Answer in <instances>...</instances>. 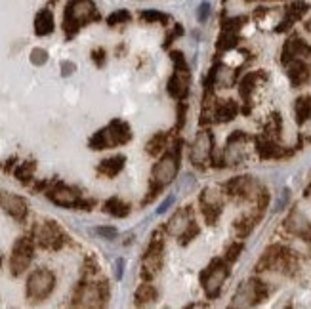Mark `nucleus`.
<instances>
[{
  "mask_svg": "<svg viewBox=\"0 0 311 309\" xmlns=\"http://www.w3.org/2000/svg\"><path fill=\"white\" fill-rule=\"evenodd\" d=\"M178 170H180V141L174 145V149L166 151L159 159V162L153 166V172H151V189H149V197H145L143 204L151 202L168 183L174 182Z\"/></svg>",
  "mask_w": 311,
  "mask_h": 309,
  "instance_id": "f257e3e1",
  "label": "nucleus"
},
{
  "mask_svg": "<svg viewBox=\"0 0 311 309\" xmlns=\"http://www.w3.org/2000/svg\"><path fill=\"white\" fill-rule=\"evenodd\" d=\"M98 20H100V14L92 0H69L65 8V17H63V31L71 38L79 33L81 27Z\"/></svg>",
  "mask_w": 311,
  "mask_h": 309,
  "instance_id": "f03ea898",
  "label": "nucleus"
},
{
  "mask_svg": "<svg viewBox=\"0 0 311 309\" xmlns=\"http://www.w3.org/2000/svg\"><path fill=\"white\" fill-rule=\"evenodd\" d=\"M132 140V130L124 121H111L107 128L95 132L90 138V149L102 151V149H111L116 145H124Z\"/></svg>",
  "mask_w": 311,
  "mask_h": 309,
  "instance_id": "7ed1b4c3",
  "label": "nucleus"
},
{
  "mask_svg": "<svg viewBox=\"0 0 311 309\" xmlns=\"http://www.w3.org/2000/svg\"><path fill=\"white\" fill-rule=\"evenodd\" d=\"M109 300V284L102 282H81L74 292V307H103Z\"/></svg>",
  "mask_w": 311,
  "mask_h": 309,
  "instance_id": "20e7f679",
  "label": "nucleus"
},
{
  "mask_svg": "<svg viewBox=\"0 0 311 309\" xmlns=\"http://www.w3.org/2000/svg\"><path fill=\"white\" fill-rule=\"evenodd\" d=\"M170 57L176 63V71H174L172 79L168 81V94L172 95L174 100L182 101L189 94V84H191L189 65H187V61H185L182 52H172Z\"/></svg>",
  "mask_w": 311,
  "mask_h": 309,
  "instance_id": "39448f33",
  "label": "nucleus"
},
{
  "mask_svg": "<svg viewBox=\"0 0 311 309\" xmlns=\"http://www.w3.org/2000/svg\"><path fill=\"white\" fill-rule=\"evenodd\" d=\"M46 197L52 202H55L57 206H65V208H82V210H90L94 206V201H84L81 197V193L74 187H69L65 183H54L52 187L46 191Z\"/></svg>",
  "mask_w": 311,
  "mask_h": 309,
  "instance_id": "423d86ee",
  "label": "nucleus"
},
{
  "mask_svg": "<svg viewBox=\"0 0 311 309\" xmlns=\"http://www.w3.org/2000/svg\"><path fill=\"white\" fill-rule=\"evenodd\" d=\"M55 288V275L50 269H36L27 279V298L31 302H42Z\"/></svg>",
  "mask_w": 311,
  "mask_h": 309,
  "instance_id": "0eeeda50",
  "label": "nucleus"
},
{
  "mask_svg": "<svg viewBox=\"0 0 311 309\" xmlns=\"http://www.w3.org/2000/svg\"><path fill=\"white\" fill-rule=\"evenodd\" d=\"M34 254V242L29 237H21L17 239L12 248V256H10V269L12 275L20 277L21 273H25V269L31 265Z\"/></svg>",
  "mask_w": 311,
  "mask_h": 309,
  "instance_id": "6e6552de",
  "label": "nucleus"
},
{
  "mask_svg": "<svg viewBox=\"0 0 311 309\" xmlns=\"http://www.w3.org/2000/svg\"><path fill=\"white\" fill-rule=\"evenodd\" d=\"M267 296V286L262 281L252 279L248 282H243L241 288L237 290V294L233 298V307H244V305H256Z\"/></svg>",
  "mask_w": 311,
  "mask_h": 309,
  "instance_id": "1a4fd4ad",
  "label": "nucleus"
},
{
  "mask_svg": "<svg viewBox=\"0 0 311 309\" xmlns=\"http://www.w3.org/2000/svg\"><path fill=\"white\" fill-rule=\"evenodd\" d=\"M227 275H229V269L222 260H212V263L206 267V271H203L201 281H203L204 290H206V294L210 298H216L220 294V288H222L223 281L227 279Z\"/></svg>",
  "mask_w": 311,
  "mask_h": 309,
  "instance_id": "9d476101",
  "label": "nucleus"
},
{
  "mask_svg": "<svg viewBox=\"0 0 311 309\" xmlns=\"http://www.w3.org/2000/svg\"><path fill=\"white\" fill-rule=\"evenodd\" d=\"M163 248H164L163 239L159 237V233H155L151 242H149L147 250H145V256H143L142 277L145 281H151L157 275V271L161 269V265H163Z\"/></svg>",
  "mask_w": 311,
  "mask_h": 309,
  "instance_id": "9b49d317",
  "label": "nucleus"
},
{
  "mask_svg": "<svg viewBox=\"0 0 311 309\" xmlns=\"http://www.w3.org/2000/svg\"><path fill=\"white\" fill-rule=\"evenodd\" d=\"M65 233L55 222H44L36 227V244L44 250H60L65 244Z\"/></svg>",
  "mask_w": 311,
  "mask_h": 309,
  "instance_id": "f8f14e48",
  "label": "nucleus"
},
{
  "mask_svg": "<svg viewBox=\"0 0 311 309\" xmlns=\"http://www.w3.org/2000/svg\"><path fill=\"white\" fill-rule=\"evenodd\" d=\"M210 153H212V134L208 130H203L199 132L191 145V162L199 166V168H204V164L210 161Z\"/></svg>",
  "mask_w": 311,
  "mask_h": 309,
  "instance_id": "ddd939ff",
  "label": "nucleus"
},
{
  "mask_svg": "<svg viewBox=\"0 0 311 309\" xmlns=\"http://www.w3.org/2000/svg\"><path fill=\"white\" fill-rule=\"evenodd\" d=\"M0 206L6 210L12 218H15L17 222H23L27 218V202L20 195L0 191Z\"/></svg>",
  "mask_w": 311,
  "mask_h": 309,
  "instance_id": "4468645a",
  "label": "nucleus"
},
{
  "mask_svg": "<svg viewBox=\"0 0 311 309\" xmlns=\"http://www.w3.org/2000/svg\"><path fill=\"white\" fill-rule=\"evenodd\" d=\"M201 204H203L204 218L210 225H214L218 220V216L222 214L223 202L220 199V193H216L214 189H204L203 195H201Z\"/></svg>",
  "mask_w": 311,
  "mask_h": 309,
  "instance_id": "2eb2a0df",
  "label": "nucleus"
},
{
  "mask_svg": "<svg viewBox=\"0 0 311 309\" xmlns=\"http://www.w3.org/2000/svg\"><path fill=\"white\" fill-rule=\"evenodd\" d=\"M191 222H193V214H191V210L185 206V208H180L176 214L170 218L166 229H168V233L172 237H178V239H180V237L185 233V229L189 227Z\"/></svg>",
  "mask_w": 311,
  "mask_h": 309,
  "instance_id": "dca6fc26",
  "label": "nucleus"
},
{
  "mask_svg": "<svg viewBox=\"0 0 311 309\" xmlns=\"http://www.w3.org/2000/svg\"><path fill=\"white\" fill-rule=\"evenodd\" d=\"M311 54V48L305 44L302 38L298 36H292L288 41L284 42L283 48V63H290L292 60H298L300 55H309Z\"/></svg>",
  "mask_w": 311,
  "mask_h": 309,
  "instance_id": "f3484780",
  "label": "nucleus"
},
{
  "mask_svg": "<svg viewBox=\"0 0 311 309\" xmlns=\"http://www.w3.org/2000/svg\"><path fill=\"white\" fill-rule=\"evenodd\" d=\"M225 191L229 197H235V199H244V197H250L252 191V180L248 176H239V178H233L225 183Z\"/></svg>",
  "mask_w": 311,
  "mask_h": 309,
  "instance_id": "a211bd4d",
  "label": "nucleus"
},
{
  "mask_svg": "<svg viewBox=\"0 0 311 309\" xmlns=\"http://www.w3.org/2000/svg\"><path fill=\"white\" fill-rule=\"evenodd\" d=\"M286 65H288V79H290V82L294 86H302L309 79V69H307V65H305L304 61L292 60Z\"/></svg>",
  "mask_w": 311,
  "mask_h": 309,
  "instance_id": "6ab92c4d",
  "label": "nucleus"
},
{
  "mask_svg": "<svg viewBox=\"0 0 311 309\" xmlns=\"http://www.w3.org/2000/svg\"><path fill=\"white\" fill-rule=\"evenodd\" d=\"M54 31V14L50 10H41L34 17V33L38 36H46Z\"/></svg>",
  "mask_w": 311,
  "mask_h": 309,
  "instance_id": "aec40b11",
  "label": "nucleus"
},
{
  "mask_svg": "<svg viewBox=\"0 0 311 309\" xmlns=\"http://www.w3.org/2000/svg\"><path fill=\"white\" fill-rule=\"evenodd\" d=\"M124 154H115V157H109L105 161L100 162V166H98V172L103 176H107V178H115L122 168H124Z\"/></svg>",
  "mask_w": 311,
  "mask_h": 309,
  "instance_id": "412c9836",
  "label": "nucleus"
},
{
  "mask_svg": "<svg viewBox=\"0 0 311 309\" xmlns=\"http://www.w3.org/2000/svg\"><path fill=\"white\" fill-rule=\"evenodd\" d=\"M286 229L292 231V233H296V235L311 239V223L307 222V220H304L302 214H298V212L288 216V220H286Z\"/></svg>",
  "mask_w": 311,
  "mask_h": 309,
  "instance_id": "4be33fe9",
  "label": "nucleus"
},
{
  "mask_svg": "<svg viewBox=\"0 0 311 309\" xmlns=\"http://www.w3.org/2000/svg\"><path fill=\"white\" fill-rule=\"evenodd\" d=\"M239 113L237 101L233 100H223L216 105V121L218 122H229L233 121Z\"/></svg>",
  "mask_w": 311,
  "mask_h": 309,
  "instance_id": "5701e85b",
  "label": "nucleus"
},
{
  "mask_svg": "<svg viewBox=\"0 0 311 309\" xmlns=\"http://www.w3.org/2000/svg\"><path fill=\"white\" fill-rule=\"evenodd\" d=\"M157 296H159V292H157V288L153 286V284H149V282H145V284H142L140 288L135 290V305L138 307H142V305H147V303H153L157 300Z\"/></svg>",
  "mask_w": 311,
  "mask_h": 309,
  "instance_id": "b1692460",
  "label": "nucleus"
},
{
  "mask_svg": "<svg viewBox=\"0 0 311 309\" xmlns=\"http://www.w3.org/2000/svg\"><path fill=\"white\" fill-rule=\"evenodd\" d=\"M166 145H168V134L166 132H159V134H155L147 141L145 149H147L149 154L159 157V154H163L166 151Z\"/></svg>",
  "mask_w": 311,
  "mask_h": 309,
  "instance_id": "393cba45",
  "label": "nucleus"
},
{
  "mask_svg": "<svg viewBox=\"0 0 311 309\" xmlns=\"http://www.w3.org/2000/svg\"><path fill=\"white\" fill-rule=\"evenodd\" d=\"M103 210H105L107 214L115 216V218H124V216H128L130 206L126 204V202H122L121 199L111 197L109 201H105V204H103Z\"/></svg>",
  "mask_w": 311,
  "mask_h": 309,
  "instance_id": "a878e982",
  "label": "nucleus"
},
{
  "mask_svg": "<svg viewBox=\"0 0 311 309\" xmlns=\"http://www.w3.org/2000/svg\"><path fill=\"white\" fill-rule=\"evenodd\" d=\"M258 153L264 159H273V157H281L283 151L267 138H258Z\"/></svg>",
  "mask_w": 311,
  "mask_h": 309,
  "instance_id": "bb28decb",
  "label": "nucleus"
},
{
  "mask_svg": "<svg viewBox=\"0 0 311 309\" xmlns=\"http://www.w3.org/2000/svg\"><path fill=\"white\" fill-rule=\"evenodd\" d=\"M311 119V98L304 95V98H298L296 101V121L300 124H304L305 121Z\"/></svg>",
  "mask_w": 311,
  "mask_h": 309,
  "instance_id": "cd10ccee",
  "label": "nucleus"
},
{
  "mask_svg": "<svg viewBox=\"0 0 311 309\" xmlns=\"http://www.w3.org/2000/svg\"><path fill=\"white\" fill-rule=\"evenodd\" d=\"M260 216H262V212H258L256 216H246V218L237 220V222H235V233H237L239 237H246L252 229H254V225H256Z\"/></svg>",
  "mask_w": 311,
  "mask_h": 309,
  "instance_id": "c85d7f7f",
  "label": "nucleus"
},
{
  "mask_svg": "<svg viewBox=\"0 0 311 309\" xmlns=\"http://www.w3.org/2000/svg\"><path fill=\"white\" fill-rule=\"evenodd\" d=\"M307 10H309V4H307V2H304V0H296V2H292L290 6L286 8V17L298 21L300 17H304V15L307 14Z\"/></svg>",
  "mask_w": 311,
  "mask_h": 309,
  "instance_id": "c756f323",
  "label": "nucleus"
},
{
  "mask_svg": "<svg viewBox=\"0 0 311 309\" xmlns=\"http://www.w3.org/2000/svg\"><path fill=\"white\" fill-rule=\"evenodd\" d=\"M260 76H264V74L262 73H250V74H246L243 81H241L239 90H241V95H243L244 100H248V95H250V92L254 90V84H256V81L260 79Z\"/></svg>",
  "mask_w": 311,
  "mask_h": 309,
  "instance_id": "7c9ffc66",
  "label": "nucleus"
},
{
  "mask_svg": "<svg viewBox=\"0 0 311 309\" xmlns=\"http://www.w3.org/2000/svg\"><path fill=\"white\" fill-rule=\"evenodd\" d=\"M33 172H34V162L27 161V162H21L14 174L21 183H29L31 182V178H33Z\"/></svg>",
  "mask_w": 311,
  "mask_h": 309,
  "instance_id": "2f4dec72",
  "label": "nucleus"
},
{
  "mask_svg": "<svg viewBox=\"0 0 311 309\" xmlns=\"http://www.w3.org/2000/svg\"><path fill=\"white\" fill-rule=\"evenodd\" d=\"M237 34L231 33V31H223L222 36H220V41H218V50H231V48L237 46Z\"/></svg>",
  "mask_w": 311,
  "mask_h": 309,
  "instance_id": "473e14b6",
  "label": "nucleus"
},
{
  "mask_svg": "<svg viewBox=\"0 0 311 309\" xmlns=\"http://www.w3.org/2000/svg\"><path fill=\"white\" fill-rule=\"evenodd\" d=\"M142 20L147 23H166L168 15L163 12H157V10H145V12H142Z\"/></svg>",
  "mask_w": 311,
  "mask_h": 309,
  "instance_id": "72a5a7b5",
  "label": "nucleus"
},
{
  "mask_svg": "<svg viewBox=\"0 0 311 309\" xmlns=\"http://www.w3.org/2000/svg\"><path fill=\"white\" fill-rule=\"evenodd\" d=\"M244 23H246V17H229V20H223L222 21V27L223 31H231V33H235V31H239V29L243 27Z\"/></svg>",
  "mask_w": 311,
  "mask_h": 309,
  "instance_id": "f704fd0d",
  "label": "nucleus"
},
{
  "mask_svg": "<svg viewBox=\"0 0 311 309\" xmlns=\"http://www.w3.org/2000/svg\"><path fill=\"white\" fill-rule=\"evenodd\" d=\"M132 20V15H130V12H126V10H116L115 14H111L107 17V23L113 27V25H121V23H126V21Z\"/></svg>",
  "mask_w": 311,
  "mask_h": 309,
  "instance_id": "c9c22d12",
  "label": "nucleus"
},
{
  "mask_svg": "<svg viewBox=\"0 0 311 309\" xmlns=\"http://www.w3.org/2000/svg\"><path fill=\"white\" fill-rule=\"evenodd\" d=\"M197 235H199V225H197L195 220H193V222L189 223V227L185 229V233L180 237V242H182V244H187V242L193 241Z\"/></svg>",
  "mask_w": 311,
  "mask_h": 309,
  "instance_id": "e433bc0d",
  "label": "nucleus"
},
{
  "mask_svg": "<svg viewBox=\"0 0 311 309\" xmlns=\"http://www.w3.org/2000/svg\"><path fill=\"white\" fill-rule=\"evenodd\" d=\"M31 61H33V65H44V63L48 61L46 50H42V48H34L33 52H31Z\"/></svg>",
  "mask_w": 311,
  "mask_h": 309,
  "instance_id": "4c0bfd02",
  "label": "nucleus"
},
{
  "mask_svg": "<svg viewBox=\"0 0 311 309\" xmlns=\"http://www.w3.org/2000/svg\"><path fill=\"white\" fill-rule=\"evenodd\" d=\"M241 250H243V244H241V242H233L229 248H227L225 260H227L229 263H231V262H235V260L239 258V254H241Z\"/></svg>",
  "mask_w": 311,
  "mask_h": 309,
  "instance_id": "58836bf2",
  "label": "nucleus"
},
{
  "mask_svg": "<svg viewBox=\"0 0 311 309\" xmlns=\"http://www.w3.org/2000/svg\"><path fill=\"white\" fill-rule=\"evenodd\" d=\"M95 233H98L100 237H103V239H109V241H111V239H115V237L119 235V231H116L115 227H98L95 229Z\"/></svg>",
  "mask_w": 311,
  "mask_h": 309,
  "instance_id": "ea45409f",
  "label": "nucleus"
},
{
  "mask_svg": "<svg viewBox=\"0 0 311 309\" xmlns=\"http://www.w3.org/2000/svg\"><path fill=\"white\" fill-rule=\"evenodd\" d=\"M208 15H210V4L208 2H203L199 6V10H197V20L201 21V23H204V21L208 20Z\"/></svg>",
  "mask_w": 311,
  "mask_h": 309,
  "instance_id": "a19ab883",
  "label": "nucleus"
},
{
  "mask_svg": "<svg viewBox=\"0 0 311 309\" xmlns=\"http://www.w3.org/2000/svg\"><path fill=\"white\" fill-rule=\"evenodd\" d=\"M267 202H269V193H267L265 189H262V191H260V197H258V210L264 212L265 206H267Z\"/></svg>",
  "mask_w": 311,
  "mask_h": 309,
  "instance_id": "79ce46f5",
  "label": "nucleus"
},
{
  "mask_svg": "<svg viewBox=\"0 0 311 309\" xmlns=\"http://www.w3.org/2000/svg\"><path fill=\"white\" fill-rule=\"evenodd\" d=\"M92 60L95 61V65H98V67H102L103 63H105V50H103V48L94 50V52H92Z\"/></svg>",
  "mask_w": 311,
  "mask_h": 309,
  "instance_id": "37998d69",
  "label": "nucleus"
},
{
  "mask_svg": "<svg viewBox=\"0 0 311 309\" xmlns=\"http://www.w3.org/2000/svg\"><path fill=\"white\" fill-rule=\"evenodd\" d=\"M95 273H98V263H95L92 258H88L86 263H84V275L90 277V275H95Z\"/></svg>",
  "mask_w": 311,
  "mask_h": 309,
  "instance_id": "c03bdc74",
  "label": "nucleus"
},
{
  "mask_svg": "<svg viewBox=\"0 0 311 309\" xmlns=\"http://www.w3.org/2000/svg\"><path fill=\"white\" fill-rule=\"evenodd\" d=\"M61 69H63V76H67V74H71L74 69H76V65L71 63V61H63V63H61Z\"/></svg>",
  "mask_w": 311,
  "mask_h": 309,
  "instance_id": "a18cd8bd",
  "label": "nucleus"
},
{
  "mask_svg": "<svg viewBox=\"0 0 311 309\" xmlns=\"http://www.w3.org/2000/svg\"><path fill=\"white\" fill-rule=\"evenodd\" d=\"M172 202H174V197H168V199H166V201H164L163 204H161V208L157 210V212H159V214H163V212H166V210H168V206H170V204H172Z\"/></svg>",
  "mask_w": 311,
  "mask_h": 309,
  "instance_id": "49530a36",
  "label": "nucleus"
},
{
  "mask_svg": "<svg viewBox=\"0 0 311 309\" xmlns=\"http://www.w3.org/2000/svg\"><path fill=\"white\" fill-rule=\"evenodd\" d=\"M286 199H288V191L284 189V191H283V195H281V201H279L277 208H275V210H283V206H284V204H286Z\"/></svg>",
  "mask_w": 311,
  "mask_h": 309,
  "instance_id": "de8ad7c7",
  "label": "nucleus"
},
{
  "mask_svg": "<svg viewBox=\"0 0 311 309\" xmlns=\"http://www.w3.org/2000/svg\"><path fill=\"white\" fill-rule=\"evenodd\" d=\"M122 265H124V262L119 260V262H116V279H121L122 277Z\"/></svg>",
  "mask_w": 311,
  "mask_h": 309,
  "instance_id": "09e8293b",
  "label": "nucleus"
},
{
  "mask_svg": "<svg viewBox=\"0 0 311 309\" xmlns=\"http://www.w3.org/2000/svg\"><path fill=\"white\" fill-rule=\"evenodd\" d=\"M305 29H307V31H309V33H311V20L307 21V23H305Z\"/></svg>",
  "mask_w": 311,
  "mask_h": 309,
  "instance_id": "8fccbe9b",
  "label": "nucleus"
},
{
  "mask_svg": "<svg viewBox=\"0 0 311 309\" xmlns=\"http://www.w3.org/2000/svg\"><path fill=\"white\" fill-rule=\"evenodd\" d=\"M0 265H2V258H0Z\"/></svg>",
  "mask_w": 311,
  "mask_h": 309,
  "instance_id": "3c124183",
  "label": "nucleus"
}]
</instances>
